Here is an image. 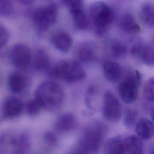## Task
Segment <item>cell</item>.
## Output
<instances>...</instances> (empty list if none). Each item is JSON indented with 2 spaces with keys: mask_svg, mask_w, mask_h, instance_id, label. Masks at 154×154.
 I'll use <instances>...</instances> for the list:
<instances>
[{
  "mask_svg": "<svg viewBox=\"0 0 154 154\" xmlns=\"http://www.w3.org/2000/svg\"><path fill=\"white\" fill-rule=\"evenodd\" d=\"M29 147V138L25 132L5 131L0 134V154H27Z\"/></svg>",
  "mask_w": 154,
  "mask_h": 154,
  "instance_id": "cell-2",
  "label": "cell"
},
{
  "mask_svg": "<svg viewBox=\"0 0 154 154\" xmlns=\"http://www.w3.org/2000/svg\"><path fill=\"white\" fill-rule=\"evenodd\" d=\"M144 94L146 99L150 102L153 101L154 98V79L150 78L146 83L144 87Z\"/></svg>",
  "mask_w": 154,
  "mask_h": 154,
  "instance_id": "cell-28",
  "label": "cell"
},
{
  "mask_svg": "<svg viewBox=\"0 0 154 154\" xmlns=\"http://www.w3.org/2000/svg\"><path fill=\"white\" fill-rule=\"evenodd\" d=\"M103 72L107 80L110 82H116L121 76L122 67L118 63L112 60H108L103 63Z\"/></svg>",
  "mask_w": 154,
  "mask_h": 154,
  "instance_id": "cell-17",
  "label": "cell"
},
{
  "mask_svg": "<svg viewBox=\"0 0 154 154\" xmlns=\"http://www.w3.org/2000/svg\"><path fill=\"white\" fill-rule=\"evenodd\" d=\"M23 108L22 100L14 96L6 97L2 105V115L4 119H11L19 116Z\"/></svg>",
  "mask_w": 154,
  "mask_h": 154,
  "instance_id": "cell-11",
  "label": "cell"
},
{
  "mask_svg": "<svg viewBox=\"0 0 154 154\" xmlns=\"http://www.w3.org/2000/svg\"><path fill=\"white\" fill-rule=\"evenodd\" d=\"M75 125V118L70 112L63 114L56 120L54 125L55 130L58 133H64L71 131Z\"/></svg>",
  "mask_w": 154,
  "mask_h": 154,
  "instance_id": "cell-15",
  "label": "cell"
},
{
  "mask_svg": "<svg viewBox=\"0 0 154 154\" xmlns=\"http://www.w3.org/2000/svg\"><path fill=\"white\" fill-rule=\"evenodd\" d=\"M137 111L132 109H128L126 110L124 117V124L128 128H131L134 126L137 119Z\"/></svg>",
  "mask_w": 154,
  "mask_h": 154,
  "instance_id": "cell-29",
  "label": "cell"
},
{
  "mask_svg": "<svg viewBox=\"0 0 154 154\" xmlns=\"http://www.w3.org/2000/svg\"><path fill=\"white\" fill-rule=\"evenodd\" d=\"M111 49L113 55L117 58L123 57L126 52V46L119 41H115L111 44Z\"/></svg>",
  "mask_w": 154,
  "mask_h": 154,
  "instance_id": "cell-27",
  "label": "cell"
},
{
  "mask_svg": "<svg viewBox=\"0 0 154 154\" xmlns=\"http://www.w3.org/2000/svg\"><path fill=\"white\" fill-rule=\"evenodd\" d=\"M89 15L96 32L99 35H102L105 32L112 22L114 18V11L106 4L102 2H96L90 5Z\"/></svg>",
  "mask_w": 154,
  "mask_h": 154,
  "instance_id": "cell-4",
  "label": "cell"
},
{
  "mask_svg": "<svg viewBox=\"0 0 154 154\" xmlns=\"http://www.w3.org/2000/svg\"><path fill=\"white\" fill-rule=\"evenodd\" d=\"M121 28L127 33L138 32L140 28L135 17L131 14H124L120 21Z\"/></svg>",
  "mask_w": 154,
  "mask_h": 154,
  "instance_id": "cell-21",
  "label": "cell"
},
{
  "mask_svg": "<svg viewBox=\"0 0 154 154\" xmlns=\"http://www.w3.org/2000/svg\"><path fill=\"white\" fill-rule=\"evenodd\" d=\"M135 131L137 137L141 140H148L153 135V124L149 119H141L136 124Z\"/></svg>",
  "mask_w": 154,
  "mask_h": 154,
  "instance_id": "cell-16",
  "label": "cell"
},
{
  "mask_svg": "<svg viewBox=\"0 0 154 154\" xmlns=\"http://www.w3.org/2000/svg\"><path fill=\"white\" fill-rule=\"evenodd\" d=\"M14 11V7L13 2L10 1H0V15L4 17L12 16Z\"/></svg>",
  "mask_w": 154,
  "mask_h": 154,
  "instance_id": "cell-25",
  "label": "cell"
},
{
  "mask_svg": "<svg viewBox=\"0 0 154 154\" xmlns=\"http://www.w3.org/2000/svg\"><path fill=\"white\" fill-rule=\"evenodd\" d=\"M10 37V33L7 28L0 23V49L2 48L8 42Z\"/></svg>",
  "mask_w": 154,
  "mask_h": 154,
  "instance_id": "cell-30",
  "label": "cell"
},
{
  "mask_svg": "<svg viewBox=\"0 0 154 154\" xmlns=\"http://www.w3.org/2000/svg\"><path fill=\"white\" fill-rule=\"evenodd\" d=\"M58 138L55 133L51 131L46 132L43 135L45 146L48 150H52L58 145Z\"/></svg>",
  "mask_w": 154,
  "mask_h": 154,
  "instance_id": "cell-24",
  "label": "cell"
},
{
  "mask_svg": "<svg viewBox=\"0 0 154 154\" xmlns=\"http://www.w3.org/2000/svg\"><path fill=\"white\" fill-rule=\"evenodd\" d=\"M41 108L42 107L38 102L35 99H33L26 103V112L29 116L33 117L39 113Z\"/></svg>",
  "mask_w": 154,
  "mask_h": 154,
  "instance_id": "cell-26",
  "label": "cell"
},
{
  "mask_svg": "<svg viewBox=\"0 0 154 154\" xmlns=\"http://www.w3.org/2000/svg\"><path fill=\"white\" fill-rule=\"evenodd\" d=\"M29 82V78L27 76L19 72H14L8 76L7 87L12 93L19 94L26 90Z\"/></svg>",
  "mask_w": 154,
  "mask_h": 154,
  "instance_id": "cell-12",
  "label": "cell"
},
{
  "mask_svg": "<svg viewBox=\"0 0 154 154\" xmlns=\"http://www.w3.org/2000/svg\"><path fill=\"white\" fill-rule=\"evenodd\" d=\"M102 112L104 118L111 122L118 121L121 117L120 102L114 94L110 91H107L104 94Z\"/></svg>",
  "mask_w": 154,
  "mask_h": 154,
  "instance_id": "cell-9",
  "label": "cell"
},
{
  "mask_svg": "<svg viewBox=\"0 0 154 154\" xmlns=\"http://www.w3.org/2000/svg\"><path fill=\"white\" fill-rule=\"evenodd\" d=\"M141 77L138 72L129 73L119 85V93L122 100L126 103L134 102L138 96V85Z\"/></svg>",
  "mask_w": 154,
  "mask_h": 154,
  "instance_id": "cell-7",
  "label": "cell"
},
{
  "mask_svg": "<svg viewBox=\"0 0 154 154\" xmlns=\"http://www.w3.org/2000/svg\"><path fill=\"white\" fill-rule=\"evenodd\" d=\"M52 76L67 81H78L85 78L82 66L75 61H63L57 63L51 72Z\"/></svg>",
  "mask_w": 154,
  "mask_h": 154,
  "instance_id": "cell-5",
  "label": "cell"
},
{
  "mask_svg": "<svg viewBox=\"0 0 154 154\" xmlns=\"http://www.w3.org/2000/svg\"><path fill=\"white\" fill-rule=\"evenodd\" d=\"M52 43L54 47L62 52H67L72 44L71 36L66 31H58L51 38Z\"/></svg>",
  "mask_w": 154,
  "mask_h": 154,
  "instance_id": "cell-14",
  "label": "cell"
},
{
  "mask_svg": "<svg viewBox=\"0 0 154 154\" xmlns=\"http://www.w3.org/2000/svg\"><path fill=\"white\" fill-rule=\"evenodd\" d=\"M123 144L126 152L129 154H143V143L135 135H129L123 138Z\"/></svg>",
  "mask_w": 154,
  "mask_h": 154,
  "instance_id": "cell-19",
  "label": "cell"
},
{
  "mask_svg": "<svg viewBox=\"0 0 154 154\" xmlns=\"http://www.w3.org/2000/svg\"><path fill=\"white\" fill-rule=\"evenodd\" d=\"M78 58L84 62L91 61L95 56V48L93 43L85 42L81 43L77 50Z\"/></svg>",
  "mask_w": 154,
  "mask_h": 154,
  "instance_id": "cell-20",
  "label": "cell"
},
{
  "mask_svg": "<svg viewBox=\"0 0 154 154\" xmlns=\"http://www.w3.org/2000/svg\"><path fill=\"white\" fill-rule=\"evenodd\" d=\"M63 2L67 7L72 15L73 23L76 28L85 29L90 25V20L84 11L83 1L79 0L64 1Z\"/></svg>",
  "mask_w": 154,
  "mask_h": 154,
  "instance_id": "cell-10",
  "label": "cell"
},
{
  "mask_svg": "<svg viewBox=\"0 0 154 154\" xmlns=\"http://www.w3.org/2000/svg\"><path fill=\"white\" fill-rule=\"evenodd\" d=\"M10 59L15 67L20 70H26L32 62L31 51L26 45L16 44L10 49Z\"/></svg>",
  "mask_w": 154,
  "mask_h": 154,
  "instance_id": "cell-8",
  "label": "cell"
},
{
  "mask_svg": "<svg viewBox=\"0 0 154 154\" xmlns=\"http://www.w3.org/2000/svg\"><path fill=\"white\" fill-rule=\"evenodd\" d=\"M104 150L106 154H126L123 138L117 135L109 138L105 144Z\"/></svg>",
  "mask_w": 154,
  "mask_h": 154,
  "instance_id": "cell-18",
  "label": "cell"
},
{
  "mask_svg": "<svg viewBox=\"0 0 154 154\" xmlns=\"http://www.w3.org/2000/svg\"><path fill=\"white\" fill-rule=\"evenodd\" d=\"M131 54L138 58L147 66H153L154 63V52L153 47L141 43L135 44L131 49Z\"/></svg>",
  "mask_w": 154,
  "mask_h": 154,
  "instance_id": "cell-13",
  "label": "cell"
},
{
  "mask_svg": "<svg viewBox=\"0 0 154 154\" xmlns=\"http://www.w3.org/2000/svg\"><path fill=\"white\" fill-rule=\"evenodd\" d=\"M141 18L147 26L152 27L154 24V7L151 2L144 3L140 11Z\"/></svg>",
  "mask_w": 154,
  "mask_h": 154,
  "instance_id": "cell-23",
  "label": "cell"
},
{
  "mask_svg": "<svg viewBox=\"0 0 154 154\" xmlns=\"http://www.w3.org/2000/svg\"><path fill=\"white\" fill-rule=\"evenodd\" d=\"M63 96V90L58 84L52 81H46L37 87L34 99L42 108L52 109L61 104Z\"/></svg>",
  "mask_w": 154,
  "mask_h": 154,
  "instance_id": "cell-1",
  "label": "cell"
},
{
  "mask_svg": "<svg viewBox=\"0 0 154 154\" xmlns=\"http://www.w3.org/2000/svg\"><path fill=\"white\" fill-rule=\"evenodd\" d=\"M50 58L48 54L42 49H38L34 58L35 68L39 71L47 70L50 66Z\"/></svg>",
  "mask_w": 154,
  "mask_h": 154,
  "instance_id": "cell-22",
  "label": "cell"
},
{
  "mask_svg": "<svg viewBox=\"0 0 154 154\" xmlns=\"http://www.w3.org/2000/svg\"><path fill=\"white\" fill-rule=\"evenodd\" d=\"M57 5L55 3H50L37 7L34 11L32 17L37 28L45 31L51 26L57 17Z\"/></svg>",
  "mask_w": 154,
  "mask_h": 154,
  "instance_id": "cell-6",
  "label": "cell"
},
{
  "mask_svg": "<svg viewBox=\"0 0 154 154\" xmlns=\"http://www.w3.org/2000/svg\"><path fill=\"white\" fill-rule=\"evenodd\" d=\"M71 154H88V153H87L86 152L84 151L83 150L81 149V150H78V151L74 152H73V153H71Z\"/></svg>",
  "mask_w": 154,
  "mask_h": 154,
  "instance_id": "cell-31",
  "label": "cell"
},
{
  "mask_svg": "<svg viewBox=\"0 0 154 154\" xmlns=\"http://www.w3.org/2000/svg\"><path fill=\"white\" fill-rule=\"evenodd\" d=\"M106 132L104 125L94 122L84 131L80 140L81 149L88 153L97 152L102 143Z\"/></svg>",
  "mask_w": 154,
  "mask_h": 154,
  "instance_id": "cell-3",
  "label": "cell"
}]
</instances>
